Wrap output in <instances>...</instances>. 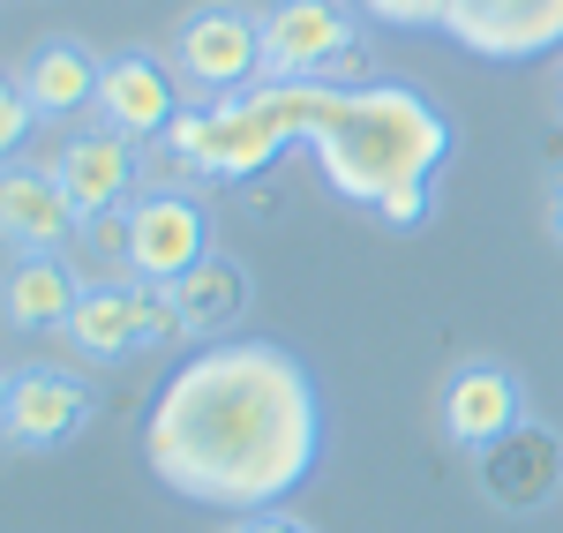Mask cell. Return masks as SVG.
Listing matches in <instances>:
<instances>
[{
	"label": "cell",
	"mask_w": 563,
	"mask_h": 533,
	"mask_svg": "<svg viewBox=\"0 0 563 533\" xmlns=\"http://www.w3.org/2000/svg\"><path fill=\"white\" fill-rule=\"evenodd\" d=\"M98 421V384L68 360H15L0 384V429L15 451H68Z\"/></svg>",
	"instance_id": "cell-5"
},
{
	"label": "cell",
	"mask_w": 563,
	"mask_h": 533,
	"mask_svg": "<svg viewBox=\"0 0 563 533\" xmlns=\"http://www.w3.org/2000/svg\"><path fill=\"white\" fill-rule=\"evenodd\" d=\"M368 23L429 31L474 60H541L563 53V0H353Z\"/></svg>",
	"instance_id": "cell-3"
},
{
	"label": "cell",
	"mask_w": 563,
	"mask_h": 533,
	"mask_svg": "<svg viewBox=\"0 0 563 533\" xmlns=\"http://www.w3.org/2000/svg\"><path fill=\"white\" fill-rule=\"evenodd\" d=\"M526 421V384L511 360H459L451 376H443V399H435V429H443V444L466 451V458H488V451L504 444V436H519Z\"/></svg>",
	"instance_id": "cell-7"
},
{
	"label": "cell",
	"mask_w": 563,
	"mask_h": 533,
	"mask_svg": "<svg viewBox=\"0 0 563 533\" xmlns=\"http://www.w3.org/2000/svg\"><path fill=\"white\" fill-rule=\"evenodd\" d=\"M225 533H316V526H308L301 511H256V519H233Z\"/></svg>",
	"instance_id": "cell-18"
},
{
	"label": "cell",
	"mask_w": 563,
	"mask_h": 533,
	"mask_svg": "<svg viewBox=\"0 0 563 533\" xmlns=\"http://www.w3.org/2000/svg\"><path fill=\"white\" fill-rule=\"evenodd\" d=\"M0 233L15 256H68V241L84 233V211L68 203V188L53 166H31V158H8V180H0Z\"/></svg>",
	"instance_id": "cell-10"
},
{
	"label": "cell",
	"mask_w": 563,
	"mask_h": 533,
	"mask_svg": "<svg viewBox=\"0 0 563 533\" xmlns=\"http://www.w3.org/2000/svg\"><path fill=\"white\" fill-rule=\"evenodd\" d=\"M143 466L203 511H286L323 466V391L308 360L278 338L196 346L143 413Z\"/></svg>",
	"instance_id": "cell-1"
},
{
	"label": "cell",
	"mask_w": 563,
	"mask_h": 533,
	"mask_svg": "<svg viewBox=\"0 0 563 533\" xmlns=\"http://www.w3.org/2000/svg\"><path fill=\"white\" fill-rule=\"evenodd\" d=\"M174 68L196 98H241L263 84V15L241 0H203L174 31Z\"/></svg>",
	"instance_id": "cell-6"
},
{
	"label": "cell",
	"mask_w": 563,
	"mask_h": 533,
	"mask_svg": "<svg viewBox=\"0 0 563 533\" xmlns=\"http://www.w3.org/2000/svg\"><path fill=\"white\" fill-rule=\"evenodd\" d=\"M38 121H45V113L31 106V90L8 76V84H0V151H8V158H23V143H31Z\"/></svg>",
	"instance_id": "cell-17"
},
{
	"label": "cell",
	"mask_w": 563,
	"mask_h": 533,
	"mask_svg": "<svg viewBox=\"0 0 563 533\" xmlns=\"http://www.w3.org/2000/svg\"><path fill=\"white\" fill-rule=\"evenodd\" d=\"M53 174H60V188H68V203L84 211V219H98V211H121V203H135V143L113 129H76L68 143H60V158H53Z\"/></svg>",
	"instance_id": "cell-12"
},
{
	"label": "cell",
	"mask_w": 563,
	"mask_h": 533,
	"mask_svg": "<svg viewBox=\"0 0 563 533\" xmlns=\"http://www.w3.org/2000/svg\"><path fill=\"white\" fill-rule=\"evenodd\" d=\"M549 233H556V248H563V174H556V188H549Z\"/></svg>",
	"instance_id": "cell-19"
},
{
	"label": "cell",
	"mask_w": 563,
	"mask_h": 533,
	"mask_svg": "<svg viewBox=\"0 0 563 533\" xmlns=\"http://www.w3.org/2000/svg\"><path fill=\"white\" fill-rule=\"evenodd\" d=\"M84 293H90V278L68 256H15L8 286H0V315H8V331H68Z\"/></svg>",
	"instance_id": "cell-14"
},
{
	"label": "cell",
	"mask_w": 563,
	"mask_h": 533,
	"mask_svg": "<svg viewBox=\"0 0 563 533\" xmlns=\"http://www.w3.org/2000/svg\"><path fill=\"white\" fill-rule=\"evenodd\" d=\"M368 76V38L346 0H271L263 8V84H339Z\"/></svg>",
	"instance_id": "cell-4"
},
{
	"label": "cell",
	"mask_w": 563,
	"mask_h": 533,
	"mask_svg": "<svg viewBox=\"0 0 563 533\" xmlns=\"http://www.w3.org/2000/svg\"><path fill=\"white\" fill-rule=\"evenodd\" d=\"M481 466V489L496 511H541L549 496L563 489V436L549 421H526L519 436H504V444L474 458Z\"/></svg>",
	"instance_id": "cell-11"
},
{
	"label": "cell",
	"mask_w": 563,
	"mask_h": 533,
	"mask_svg": "<svg viewBox=\"0 0 563 533\" xmlns=\"http://www.w3.org/2000/svg\"><path fill=\"white\" fill-rule=\"evenodd\" d=\"M68 346L84 360H129L151 346V315H143V286H90L84 309L68 315V331H60Z\"/></svg>",
	"instance_id": "cell-16"
},
{
	"label": "cell",
	"mask_w": 563,
	"mask_h": 533,
	"mask_svg": "<svg viewBox=\"0 0 563 533\" xmlns=\"http://www.w3.org/2000/svg\"><path fill=\"white\" fill-rule=\"evenodd\" d=\"M556 113H563V68H556Z\"/></svg>",
	"instance_id": "cell-20"
},
{
	"label": "cell",
	"mask_w": 563,
	"mask_h": 533,
	"mask_svg": "<svg viewBox=\"0 0 563 533\" xmlns=\"http://www.w3.org/2000/svg\"><path fill=\"white\" fill-rule=\"evenodd\" d=\"M451 113L413 84H353L339 98V121L316 143L323 180L353 211L384 219L390 233H413L435 211V174L451 166Z\"/></svg>",
	"instance_id": "cell-2"
},
{
	"label": "cell",
	"mask_w": 563,
	"mask_h": 533,
	"mask_svg": "<svg viewBox=\"0 0 563 533\" xmlns=\"http://www.w3.org/2000/svg\"><path fill=\"white\" fill-rule=\"evenodd\" d=\"M180 68H166L158 53H113L106 60V90H98V129L129 135V143H158L188 106V84H174Z\"/></svg>",
	"instance_id": "cell-9"
},
{
	"label": "cell",
	"mask_w": 563,
	"mask_h": 533,
	"mask_svg": "<svg viewBox=\"0 0 563 533\" xmlns=\"http://www.w3.org/2000/svg\"><path fill=\"white\" fill-rule=\"evenodd\" d=\"M15 84L31 90L45 121H76V113H98V90H106V60L90 53L84 38H38L23 53Z\"/></svg>",
	"instance_id": "cell-13"
},
{
	"label": "cell",
	"mask_w": 563,
	"mask_h": 533,
	"mask_svg": "<svg viewBox=\"0 0 563 533\" xmlns=\"http://www.w3.org/2000/svg\"><path fill=\"white\" fill-rule=\"evenodd\" d=\"M129 225H135V278H151V286H180L203 256H218L211 211L196 203V188H143L129 203Z\"/></svg>",
	"instance_id": "cell-8"
},
{
	"label": "cell",
	"mask_w": 563,
	"mask_h": 533,
	"mask_svg": "<svg viewBox=\"0 0 563 533\" xmlns=\"http://www.w3.org/2000/svg\"><path fill=\"white\" fill-rule=\"evenodd\" d=\"M174 301H180V331L203 338V346H218V338H241L233 323L256 301V278H249V264H233V256H203V264L174 286Z\"/></svg>",
	"instance_id": "cell-15"
}]
</instances>
